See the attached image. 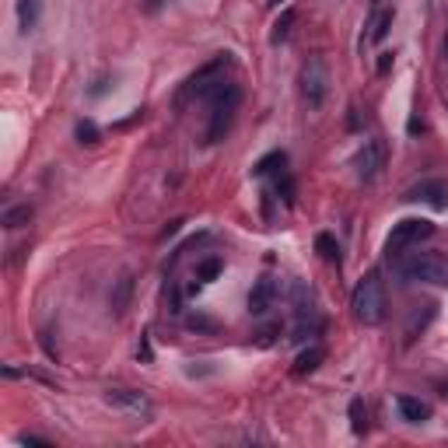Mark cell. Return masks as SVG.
Masks as SVG:
<instances>
[{
	"mask_svg": "<svg viewBox=\"0 0 448 448\" xmlns=\"http://www.w3.org/2000/svg\"><path fill=\"white\" fill-rule=\"evenodd\" d=\"M273 333H277V329H273V326H267V329H263V333H260V344H263V347H267V344H273Z\"/></svg>",
	"mask_w": 448,
	"mask_h": 448,
	"instance_id": "cell-24",
	"label": "cell"
},
{
	"mask_svg": "<svg viewBox=\"0 0 448 448\" xmlns=\"http://www.w3.org/2000/svg\"><path fill=\"white\" fill-rule=\"evenodd\" d=\"M105 403H112L116 410H126L133 417H147L151 413V399L144 392H133V389H109L105 392Z\"/></svg>",
	"mask_w": 448,
	"mask_h": 448,
	"instance_id": "cell-7",
	"label": "cell"
},
{
	"mask_svg": "<svg viewBox=\"0 0 448 448\" xmlns=\"http://www.w3.org/2000/svg\"><path fill=\"white\" fill-rule=\"evenodd\" d=\"M294 21H298V14L287 7V11H280V18L273 21V32H270V42L273 46H280V42H287L291 39V28H294Z\"/></svg>",
	"mask_w": 448,
	"mask_h": 448,
	"instance_id": "cell-13",
	"label": "cell"
},
{
	"mask_svg": "<svg viewBox=\"0 0 448 448\" xmlns=\"http://www.w3.org/2000/svg\"><path fill=\"white\" fill-rule=\"evenodd\" d=\"M315 249L322 253L326 263H340V246H337L333 235H319V238H315Z\"/></svg>",
	"mask_w": 448,
	"mask_h": 448,
	"instance_id": "cell-17",
	"label": "cell"
},
{
	"mask_svg": "<svg viewBox=\"0 0 448 448\" xmlns=\"http://www.w3.org/2000/svg\"><path fill=\"white\" fill-rule=\"evenodd\" d=\"M351 308H354V319L361 326H378L385 319V284L378 273L361 277V284L354 287V298H351Z\"/></svg>",
	"mask_w": 448,
	"mask_h": 448,
	"instance_id": "cell-2",
	"label": "cell"
},
{
	"mask_svg": "<svg viewBox=\"0 0 448 448\" xmlns=\"http://www.w3.org/2000/svg\"><path fill=\"white\" fill-rule=\"evenodd\" d=\"M267 4H270V7H277V4H280V0H267Z\"/></svg>",
	"mask_w": 448,
	"mask_h": 448,
	"instance_id": "cell-25",
	"label": "cell"
},
{
	"mask_svg": "<svg viewBox=\"0 0 448 448\" xmlns=\"http://www.w3.org/2000/svg\"><path fill=\"white\" fill-rule=\"evenodd\" d=\"M431 235H435V224H431V221H424V217H406V221L392 224V231H389V238H385V253H389V256H399L403 249H410V246H417L420 238H431Z\"/></svg>",
	"mask_w": 448,
	"mask_h": 448,
	"instance_id": "cell-5",
	"label": "cell"
},
{
	"mask_svg": "<svg viewBox=\"0 0 448 448\" xmlns=\"http://www.w3.org/2000/svg\"><path fill=\"white\" fill-rule=\"evenodd\" d=\"M130 291H133V280H130V277H123V280H119V287H116V294H112V308H116V312H123V308H126Z\"/></svg>",
	"mask_w": 448,
	"mask_h": 448,
	"instance_id": "cell-21",
	"label": "cell"
},
{
	"mask_svg": "<svg viewBox=\"0 0 448 448\" xmlns=\"http://www.w3.org/2000/svg\"><path fill=\"white\" fill-rule=\"evenodd\" d=\"M28 221H32V207H28V203L11 207V210L4 214V228H21V224H28Z\"/></svg>",
	"mask_w": 448,
	"mask_h": 448,
	"instance_id": "cell-16",
	"label": "cell"
},
{
	"mask_svg": "<svg viewBox=\"0 0 448 448\" xmlns=\"http://www.w3.org/2000/svg\"><path fill=\"white\" fill-rule=\"evenodd\" d=\"M435 312H438V305H435V301H424V312H413V315H410V326H406V344H413V340H417V333H424V329H428V322L435 319Z\"/></svg>",
	"mask_w": 448,
	"mask_h": 448,
	"instance_id": "cell-12",
	"label": "cell"
},
{
	"mask_svg": "<svg viewBox=\"0 0 448 448\" xmlns=\"http://www.w3.org/2000/svg\"><path fill=\"white\" fill-rule=\"evenodd\" d=\"M351 428H354V435H364V403L361 399L351 403Z\"/></svg>",
	"mask_w": 448,
	"mask_h": 448,
	"instance_id": "cell-22",
	"label": "cell"
},
{
	"mask_svg": "<svg viewBox=\"0 0 448 448\" xmlns=\"http://www.w3.org/2000/svg\"><path fill=\"white\" fill-rule=\"evenodd\" d=\"M273 298H277V284H273L270 277H260V280L253 284V291H249V312H253V315H267Z\"/></svg>",
	"mask_w": 448,
	"mask_h": 448,
	"instance_id": "cell-9",
	"label": "cell"
},
{
	"mask_svg": "<svg viewBox=\"0 0 448 448\" xmlns=\"http://www.w3.org/2000/svg\"><path fill=\"white\" fill-rule=\"evenodd\" d=\"M445 396H448V385H445Z\"/></svg>",
	"mask_w": 448,
	"mask_h": 448,
	"instance_id": "cell-27",
	"label": "cell"
},
{
	"mask_svg": "<svg viewBox=\"0 0 448 448\" xmlns=\"http://www.w3.org/2000/svg\"><path fill=\"white\" fill-rule=\"evenodd\" d=\"M207 102H210L207 144H217V140L228 133L231 119H235V109H238V102H242V91H238V85H231V81H221V85H214V88L207 91Z\"/></svg>",
	"mask_w": 448,
	"mask_h": 448,
	"instance_id": "cell-1",
	"label": "cell"
},
{
	"mask_svg": "<svg viewBox=\"0 0 448 448\" xmlns=\"http://www.w3.org/2000/svg\"><path fill=\"white\" fill-rule=\"evenodd\" d=\"M385 158H389V151H385V140H378V137L364 140V147H361L358 158H354L358 179H361V182H375V179H378V172L385 169Z\"/></svg>",
	"mask_w": 448,
	"mask_h": 448,
	"instance_id": "cell-6",
	"label": "cell"
},
{
	"mask_svg": "<svg viewBox=\"0 0 448 448\" xmlns=\"http://www.w3.org/2000/svg\"><path fill=\"white\" fill-rule=\"evenodd\" d=\"M221 270H224V263H221L217 256H210V260H203V263L196 267V280H200V284H210V280H217Z\"/></svg>",
	"mask_w": 448,
	"mask_h": 448,
	"instance_id": "cell-18",
	"label": "cell"
},
{
	"mask_svg": "<svg viewBox=\"0 0 448 448\" xmlns=\"http://www.w3.org/2000/svg\"><path fill=\"white\" fill-rule=\"evenodd\" d=\"M399 273L413 284H438V287H448V256L445 253H413Z\"/></svg>",
	"mask_w": 448,
	"mask_h": 448,
	"instance_id": "cell-3",
	"label": "cell"
},
{
	"mask_svg": "<svg viewBox=\"0 0 448 448\" xmlns=\"http://www.w3.org/2000/svg\"><path fill=\"white\" fill-rule=\"evenodd\" d=\"M298 85H301V98L308 102V109H322L326 95H329V67L322 56H308L301 74H298Z\"/></svg>",
	"mask_w": 448,
	"mask_h": 448,
	"instance_id": "cell-4",
	"label": "cell"
},
{
	"mask_svg": "<svg viewBox=\"0 0 448 448\" xmlns=\"http://www.w3.org/2000/svg\"><path fill=\"white\" fill-rule=\"evenodd\" d=\"M18 18H21V32L35 28V21H39V0H18Z\"/></svg>",
	"mask_w": 448,
	"mask_h": 448,
	"instance_id": "cell-15",
	"label": "cell"
},
{
	"mask_svg": "<svg viewBox=\"0 0 448 448\" xmlns=\"http://www.w3.org/2000/svg\"><path fill=\"white\" fill-rule=\"evenodd\" d=\"M322 347H308V351H301L298 361H294V375H308V371H315L319 364H322Z\"/></svg>",
	"mask_w": 448,
	"mask_h": 448,
	"instance_id": "cell-14",
	"label": "cell"
},
{
	"mask_svg": "<svg viewBox=\"0 0 448 448\" xmlns=\"http://www.w3.org/2000/svg\"><path fill=\"white\" fill-rule=\"evenodd\" d=\"M280 165H284V151H273V155H267V158H260V162H256L253 176H270V172H277Z\"/></svg>",
	"mask_w": 448,
	"mask_h": 448,
	"instance_id": "cell-19",
	"label": "cell"
},
{
	"mask_svg": "<svg viewBox=\"0 0 448 448\" xmlns=\"http://www.w3.org/2000/svg\"><path fill=\"white\" fill-rule=\"evenodd\" d=\"M389 28H392V11H375L371 14V21H368V32H364V42H382L385 35H389Z\"/></svg>",
	"mask_w": 448,
	"mask_h": 448,
	"instance_id": "cell-11",
	"label": "cell"
},
{
	"mask_svg": "<svg viewBox=\"0 0 448 448\" xmlns=\"http://www.w3.org/2000/svg\"><path fill=\"white\" fill-rule=\"evenodd\" d=\"M396 406H399V417L410 420V424H424V420H431V406H428L424 399H417V396H399Z\"/></svg>",
	"mask_w": 448,
	"mask_h": 448,
	"instance_id": "cell-10",
	"label": "cell"
},
{
	"mask_svg": "<svg viewBox=\"0 0 448 448\" xmlns=\"http://www.w3.org/2000/svg\"><path fill=\"white\" fill-rule=\"evenodd\" d=\"M389 67H392V53H382V56H378V74H385Z\"/></svg>",
	"mask_w": 448,
	"mask_h": 448,
	"instance_id": "cell-23",
	"label": "cell"
},
{
	"mask_svg": "<svg viewBox=\"0 0 448 448\" xmlns=\"http://www.w3.org/2000/svg\"><path fill=\"white\" fill-rule=\"evenodd\" d=\"M445 196H448V186L442 179H424L406 189V200H420V203H435V207H442Z\"/></svg>",
	"mask_w": 448,
	"mask_h": 448,
	"instance_id": "cell-8",
	"label": "cell"
},
{
	"mask_svg": "<svg viewBox=\"0 0 448 448\" xmlns=\"http://www.w3.org/2000/svg\"><path fill=\"white\" fill-rule=\"evenodd\" d=\"M78 140L88 144V147H95V144L102 140V133H98V126H95L91 119H81V123H78Z\"/></svg>",
	"mask_w": 448,
	"mask_h": 448,
	"instance_id": "cell-20",
	"label": "cell"
},
{
	"mask_svg": "<svg viewBox=\"0 0 448 448\" xmlns=\"http://www.w3.org/2000/svg\"><path fill=\"white\" fill-rule=\"evenodd\" d=\"M445 56H448V39H445Z\"/></svg>",
	"mask_w": 448,
	"mask_h": 448,
	"instance_id": "cell-26",
	"label": "cell"
}]
</instances>
